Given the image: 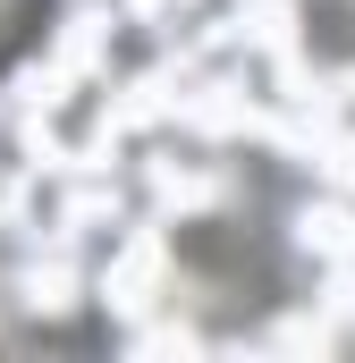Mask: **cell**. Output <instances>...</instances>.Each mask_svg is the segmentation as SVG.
<instances>
[{
    "mask_svg": "<svg viewBox=\"0 0 355 363\" xmlns=\"http://www.w3.org/2000/svg\"><path fill=\"white\" fill-rule=\"evenodd\" d=\"M34 17H43V0H0V60L26 43V26H34Z\"/></svg>",
    "mask_w": 355,
    "mask_h": 363,
    "instance_id": "cell-1",
    "label": "cell"
}]
</instances>
